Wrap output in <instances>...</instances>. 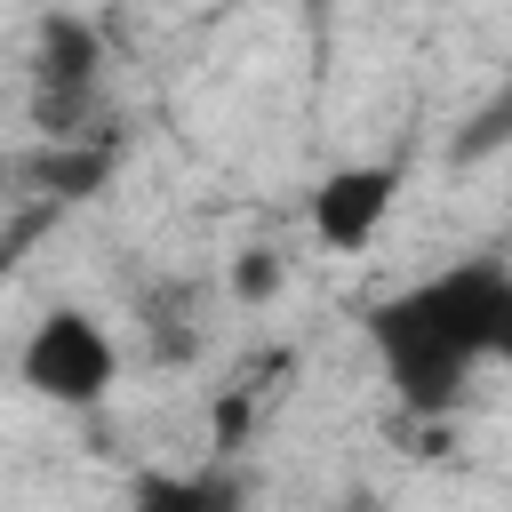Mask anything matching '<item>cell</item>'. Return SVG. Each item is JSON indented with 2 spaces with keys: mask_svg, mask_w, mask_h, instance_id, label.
I'll return each mask as SVG.
<instances>
[{
  "mask_svg": "<svg viewBox=\"0 0 512 512\" xmlns=\"http://www.w3.org/2000/svg\"><path fill=\"white\" fill-rule=\"evenodd\" d=\"M128 512H248L240 472L224 464H184V472H136Z\"/></svg>",
  "mask_w": 512,
  "mask_h": 512,
  "instance_id": "4",
  "label": "cell"
},
{
  "mask_svg": "<svg viewBox=\"0 0 512 512\" xmlns=\"http://www.w3.org/2000/svg\"><path fill=\"white\" fill-rule=\"evenodd\" d=\"M368 352L400 416H456L480 368H512V264L464 256L368 304Z\"/></svg>",
  "mask_w": 512,
  "mask_h": 512,
  "instance_id": "1",
  "label": "cell"
},
{
  "mask_svg": "<svg viewBox=\"0 0 512 512\" xmlns=\"http://www.w3.org/2000/svg\"><path fill=\"white\" fill-rule=\"evenodd\" d=\"M16 384H24L32 400L64 408V416H88V408H104L112 384H120V344H112V328H104L96 312L56 304V312H40L32 336L16 344Z\"/></svg>",
  "mask_w": 512,
  "mask_h": 512,
  "instance_id": "2",
  "label": "cell"
},
{
  "mask_svg": "<svg viewBox=\"0 0 512 512\" xmlns=\"http://www.w3.org/2000/svg\"><path fill=\"white\" fill-rule=\"evenodd\" d=\"M224 288H232V304H264V296H280V248H240Z\"/></svg>",
  "mask_w": 512,
  "mask_h": 512,
  "instance_id": "6",
  "label": "cell"
},
{
  "mask_svg": "<svg viewBox=\"0 0 512 512\" xmlns=\"http://www.w3.org/2000/svg\"><path fill=\"white\" fill-rule=\"evenodd\" d=\"M392 208H400V168H392V160L328 168V176L312 184V200H304V216H312L320 248H336V256H360V248L392 224Z\"/></svg>",
  "mask_w": 512,
  "mask_h": 512,
  "instance_id": "3",
  "label": "cell"
},
{
  "mask_svg": "<svg viewBox=\"0 0 512 512\" xmlns=\"http://www.w3.org/2000/svg\"><path fill=\"white\" fill-rule=\"evenodd\" d=\"M496 144H512V80L464 120V136H456V160H480V152H496Z\"/></svg>",
  "mask_w": 512,
  "mask_h": 512,
  "instance_id": "5",
  "label": "cell"
}]
</instances>
